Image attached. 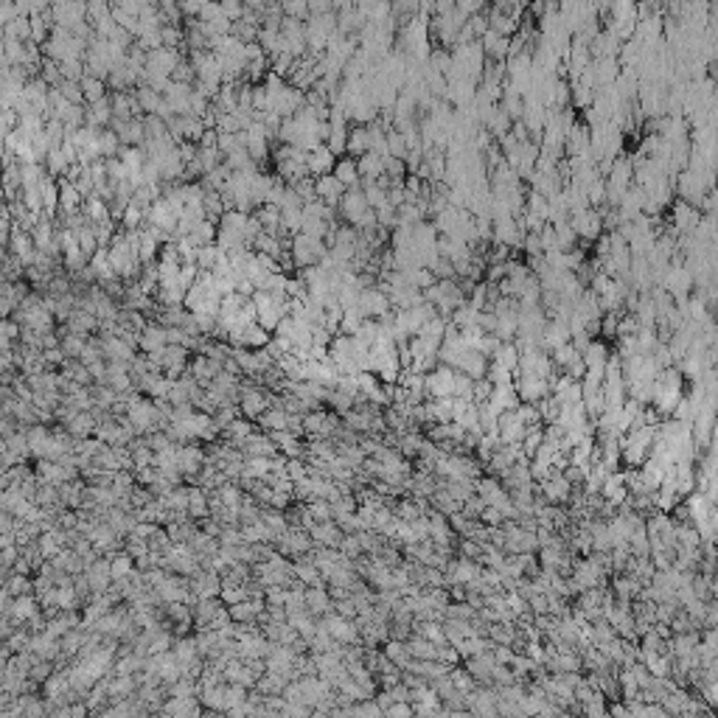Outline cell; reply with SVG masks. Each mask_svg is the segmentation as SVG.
I'll return each mask as SVG.
<instances>
[{
  "label": "cell",
  "instance_id": "1",
  "mask_svg": "<svg viewBox=\"0 0 718 718\" xmlns=\"http://www.w3.org/2000/svg\"><path fill=\"white\" fill-rule=\"evenodd\" d=\"M325 241L317 238V236H309V233H294L292 238V264L294 266H311L317 264L323 255H325Z\"/></svg>",
  "mask_w": 718,
  "mask_h": 718
},
{
  "label": "cell",
  "instance_id": "2",
  "mask_svg": "<svg viewBox=\"0 0 718 718\" xmlns=\"http://www.w3.org/2000/svg\"><path fill=\"white\" fill-rule=\"evenodd\" d=\"M454 367L449 365H435L432 370L424 373V395L429 398H443V395H452L454 393Z\"/></svg>",
  "mask_w": 718,
  "mask_h": 718
},
{
  "label": "cell",
  "instance_id": "3",
  "mask_svg": "<svg viewBox=\"0 0 718 718\" xmlns=\"http://www.w3.org/2000/svg\"><path fill=\"white\" fill-rule=\"evenodd\" d=\"M538 491H541V499H544L547 505H567V499H569V494H572V485H569V480L564 477V471L553 466V468H550V477L538 482Z\"/></svg>",
  "mask_w": 718,
  "mask_h": 718
},
{
  "label": "cell",
  "instance_id": "4",
  "mask_svg": "<svg viewBox=\"0 0 718 718\" xmlns=\"http://www.w3.org/2000/svg\"><path fill=\"white\" fill-rule=\"evenodd\" d=\"M356 309L362 317H373L379 320L381 314H387L393 306H390V297L379 289V286H365L359 289V300H356Z\"/></svg>",
  "mask_w": 718,
  "mask_h": 718
},
{
  "label": "cell",
  "instance_id": "5",
  "mask_svg": "<svg viewBox=\"0 0 718 718\" xmlns=\"http://www.w3.org/2000/svg\"><path fill=\"white\" fill-rule=\"evenodd\" d=\"M474 494L485 502V505H494V508H499V505H505L508 499H510V494L505 491V485L499 482V477H477L474 480Z\"/></svg>",
  "mask_w": 718,
  "mask_h": 718
},
{
  "label": "cell",
  "instance_id": "6",
  "mask_svg": "<svg viewBox=\"0 0 718 718\" xmlns=\"http://www.w3.org/2000/svg\"><path fill=\"white\" fill-rule=\"evenodd\" d=\"M342 194H345V185H342L334 174H323V177L314 180V196H317L323 205L337 208L339 199H342Z\"/></svg>",
  "mask_w": 718,
  "mask_h": 718
},
{
  "label": "cell",
  "instance_id": "7",
  "mask_svg": "<svg viewBox=\"0 0 718 718\" xmlns=\"http://www.w3.org/2000/svg\"><path fill=\"white\" fill-rule=\"evenodd\" d=\"M339 210H342V216L348 219V224H356V219H359L365 210H370V205H367V199H365V194H362V185H359V188H345V194H342V199H339Z\"/></svg>",
  "mask_w": 718,
  "mask_h": 718
},
{
  "label": "cell",
  "instance_id": "8",
  "mask_svg": "<svg viewBox=\"0 0 718 718\" xmlns=\"http://www.w3.org/2000/svg\"><path fill=\"white\" fill-rule=\"evenodd\" d=\"M238 407H241L244 418H258L269 407V395L258 387H241L238 390Z\"/></svg>",
  "mask_w": 718,
  "mask_h": 718
},
{
  "label": "cell",
  "instance_id": "9",
  "mask_svg": "<svg viewBox=\"0 0 718 718\" xmlns=\"http://www.w3.org/2000/svg\"><path fill=\"white\" fill-rule=\"evenodd\" d=\"M485 367H488V356H482L480 351L474 348H466L457 359H454V370L471 376V379H482L485 376Z\"/></svg>",
  "mask_w": 718,
  "mask_h": 718
},
{
  "label": "cell",
  "instance_id": "10",
  "mask_svg": "<svg viewBox=\"0 0 718 718\" xmlns=\"http://www.w3.org/2000/svg\"><path fill=\"white\" fill-rule=\"evenodd\" d=\"M264 606H266V603L255 595V597H244V600H238V603L227 606V614H230V620H233V623H255V620L261 617Z\"/></svg>",
  "mask_w": 718,
  "mask_h": 718
},
{
  "label": "cell",
  "instance_id": "11",
  "mask_svg": "<svg viewBox=\"0 0 718 718\" xmlns=\"http://www.w3.org/2000/svg\"><path fill=\"white\" fill-rule=\"evenodd\" d=\"M334 163H337V157L328 151L325 143H320V146H314L311 151H306V171H309V174H317V177L331 174V171H334Z\"/></svg>",
  "mask_w": 718,
  "mask_h": 718
},
{
  "label": "cell",
  "instance_id": "12",
  "mask_svg": "<svg viewBox=\"0 0 718 718\" xmlns=\"http://www.w3.org/2000/svg\"><path fill=\"white\" fill-rule=\"evenodd\" d=\"M177 460H180V471H182V474L196 477L199 468L205 466V452H202L199 446H194V440H191V443H182V446L177 449Z\"/></svg>",
  "mask_w": 718,
  "mask_h": 718
},
{
  "label": "cell",
  "instance_id": "13",
  "mask_svg": "<svg viewBox=\"0 0 718 718\" xmlns=\"http://www.w3.org/2000/svg\"><path fill=\"white\" fill-rule=\"evenodd\" d=\"M28 653H34L36 659H48V662H53L56 656H59V642H56V637H50L48 631H36L34 637H28Z\"/></svg>",
  "mask_w": 718,
  "mask_h": 718
},
{
  "label": "cell",
  "instance_id": "14",
  "mask_svg": "<svg viewBox=\"0 0 718 718\" xmlns=\"http://www.w3.org/2000/svg\"><path fill=\"white\" fill-rule=\"evenodd\" d=\"M238 446H241V452H244L247 457H272V454H278L272 438H269V435H258V432L247 435Z\"/></svg>",
  "mask_w": 718,
  "mask_h": 718
},
{
  "label": "cell",
  "instance_id": "15",
  "mask_svg": "<svg viewBox=\"0 0 718 718\" xmlns=\"http://www.w3.org/2000/svg\"><path fill=\"white\" fill-rule=\"evenodd\" d=\"M36 611H39V606H36V597H34L31 592L11 597V606H8V617L14 620V625H20V623H28V620H31Z\"/></svg>",
  "mask_w": 718,
  "mask_h": 718
},
{
  "label": "cell",
  "instance_id": "16",
  "mask_svg": "<svg viewBox=\"0 0 718 718\" xmlns=\"http://www.w3.org/2000/svg\"><path fill=\"white\" fill-rule=\"evenodd\" d=\"M168 342H165V325H143L137 331V348H143L146 353H154V351H163Z\"/></svg>",
  "mask_w": 718,
  "mask_h": 718
},
{
  "label": "cell",
  "instance_id": "17",
  "mask_svg": "<svg viewBox=\"0 0 718 718\" xmlns=\"http://www.w3.org/2000/svg\"><path fill=\"white\" fill-rule=\"evenodd\" d=\"M95 424H98V421H95V415H93L90 409H79L70 421H65V429H67L70 438L81 440V438H90V435H93Z\"/></svg>",
  "mask_w": 718,
  "mask_h": 718
},
{
  "label": "cell",
  "instance_id": "18",
  "mask_svg": "<svg viewBox=\"0 0 718 718\" xmlns=\"http://www.w3.org/2000/svg\"><path fill=\"white\" fill-rule=\"evenodd\" d=\"M356 168H359V180H379L384 174V154L376 151H365L356 157Z\"/></svg>",
  "mask_w": 718,
  "mask_h": 718
},
{
  "label": "cell",
  "instance_id": "19",
  "mask_svg": "<svg viewBox=\"0 0 718 718\" xmlns=\"http://www.w3.org/2000/svg\"><path fill=\"white\" fill-rule=\"evenodd\" d=\"M345 188H359L362 180H359V168H356V157H339L334 163V171H331Z\"/></svg>",
  "mask_w": 718,
  "mask_h": 718
},
{
  "label": "cell",
  "instance_id": "20",
  "mask_svg": "<svg viewBox=\"0 0 718 718\" xmlns=\"http://www.w3.org/2000/svg\"><path fill=\"white\" fill-rule=\"evenodd\" d=\"M303 597H306V609H309L314 617H323L325 611H331V595H328L325 586H309V589L303 592Z\"/></svg>",
  "mask_w": 718,
  "mask_h": 718
},
{
  "label": "cell",
  "instance_id": "21",
  "mask_svg": "<svg viewBox=\"0 0 718 718\" xmlns=\"http://www.w3.org/2000/svg\"><path fill=\"white\" fill-rule=\"evenodd\" d=\"M199 701L196 696H171L165 704H163V712L168 715H199Z\"/></svg>",
  "mask_w": 718,
  "mask_h": 718
},
{
  "label": "cell",
  "instance_id": "22",
  "mask_svg": "<svg viewBox=\"0 0 718 718\" xmlns=\"http://www.w3.org/2000/svg\"><path fill=\"white\" fill-rule=\"evenodd\" d=\"M292 575H294L300 583H306V586H325V581H323L320 569H317V567H314V561H309V558H303V561L292 564Z\"/></svg>",
  "mask_w": 718,
  "mask_h": 718
},
{
  "label": "cell",
  "instance_id": "23",
  "mask_svg": "<svg viewBox=\"0 0 718 718\" xmlns=\"http://www.w3.org/2000/svg\"><path fill=\"white\" fill-rule=\"evenodd\" d=\"M581 356H583V365H586V367H600V370H603V367H606V359H609V345H606V339H592Z\"/></svg>",
  "mask_w": 718,
  "mask_h": 718
},
{
  "label": "cell",
  "instance_id": "24",
  "mask_svg": "<svg viewBox=\"0 0 718 718\" xmlns=\"http://www.w3.org/2000/svg\"><path fill=\"white\" fill-rule=\"evenodd\" d=\"M42 690H45V696L53 698V701L70 698V696H67V693H70V679H67V673H50V676L42 682Z\"/></svg>",
  "mask_w": 718,
  "mask_h": 718
},
{
  "label": "cell",
  "instance_id": "25",
  "mask_svg": "<svg viewBox=\"0 0 718 718\" xmlns=\"http://www.w3.org/2000/svg\"><path fill=\"white\" fill-rule=\"evenodd\" d=\"M345 151H348L351 157H359V154L370 151V146H367V126H365V123H359V126H353V129H348Z\"/></svg>",
  "mask_w": 718,
  "mask_h": 718
},
{
  "label": "cell",
  "instance_id": "26",
  "mask_svg": "<svg viewBox=\"0 0 718 718\" xmlns=\"http://www.w3.org/2000/svg\"><path fill=\"white\" fill-rule=\"evenodd\" d=\"M261 426L266 432H275V429H289V412L283 407H266L261 415H258Z\"/></svg>",
  "mask_w": 718,
  "mask_h": 718
},
{
  "label": "cell",
  "instance_id": "27",
  "mask_svg": "<svg viewBox=\"0 0 718 718\" xmlns=\"http://www.w3.org/2000/svg\"><path fill=\"white\" fill-rule=\"evenodd\" d=\"M390 662H395L401 670L412 662V656H409V648H407V639H384V651H381Z\"/></svg>",
  "mask_w": 718,
  "mask_h": 718
},
{
  "label": "cell",
  "instance_id": "28",
  "mask_svg": "<svg viewBox=\"0 0 718 718\" xmlns=\"http://www.w3.org/2000/svg\"><path fill=\"white\" fill-rule=\"evenodd\" d=\"M491 362H499L502 367H508V370L516 373V367H519V348L513 345V339H510V342H499L496 351L491 353Z\"/></svg>",
  "mask_w": 718,
  "mask_h": 718
},
{
  "label": "cell",
  "instance_id": "29",
  "mask_svg": "<svg viewBox=\"0 0 718 718\" xmlns=\"http://www.w3.org/2000/svg\"><path fill=\"white\" fill-rule=\"evenodd\" d=\"M76 625H79V620H76L70 611H65V609H62V614H56V617L50 614V617L45 620V631H48L50 637H65V634H67L70 628H76Z\"/></svg>",
  "mask_w": 718,
  "mask_h": 718
},
{
  "label": "cell",
  "instance_id": "30",
  "mask_svg": "<svg viewBox=\"0 0 718 718\" xmlns=\"http://www.w3.org/2000/svg\"><path fill=\"white\" fill-rule=\"evenodd\" d=\"M488 28L496 31V34H502V36H513V31L519 28V22H516V17H510V14L499 11V8H494V11L488 14Z\"/></svg>",
  "mask_w": 718,
  "mask_h": 718
},
{
  "label": "cell",
  "instance_id": "31",
  "mask_svg": "<svg viewBox=\"0 0 718 718\" xmlns=\"http://www.w3.org/2000/svg\"><path fill=\"white\" fill-rule=\"evenodd\" d=\"M194 519H208L210 508H208V494L205 488H188V508H185Z\"/></svg>",
  "mask_w": 718,
  "mask_h": 718
},
{
  "label": "cell",
  "instance_id": "32",
  "mask_svg": "<svg viewBox=\"0 0 718 718\" xmlns=\"http://www.w3.org/2000/svg\"><path fill=\"white\" fill-rule=\"evenodd\" d=\"M639 589H642V583L634 578V575H620V578H614V583H611V592H614V597H623V600H634L637 595H639Z\"/></svg>",
  "mask_w": 718,
  "mask_h": 718
},
{
  "label": "cell",
  "instance_id": "33",
  "mask_svg": "<svg viewBox=\"0 0 718 718\" xmlns=\"http://www.w3.org/2000/svg\"><path fill=\"white\" fill-rule=\"evenodd\" d=\"M222 432H224V438H227L230 443H236V446H238V443H241L247 435H252L255 429H252L250 418H233V421H230V424H227Z\"/></svg>",
  "mask_w": 718,
  "mask_h": 718
},
{
  "label": "cell",
  "instance_id": "34",
  "mask_svg": "<svg viewBox=\"0 0 718 718\" xmlns=\"http://www.w3.org/2000/svg\"><path fill=\"white\" fill-rule=\"evenodd\" d=\"M163 499V505H165V510L168 513H182L185 508H188V488H171L168 494H163L160 496Z\"/></svg>",
  "mask_w": 718,
  "mask_h": 718
},
{
  "label": "cell",
  "instance_id": "35",
  "mask_svg": "<svg viewBox=\"0 0 718 718\" xmlns=\"http://www.w3.org/2000/svg\"><path fill=\"white\" fill-rule=\"evenodd\" d=\"M25 438H28V452L36 457V454H39V449L45 446V440L50 438V429H45L42 424H31V429L25 432Z\"/></svg>",
  "mask_w": 718,
  "mask_h": 718
},
{
  "label": "cell",
  "instance_id": "36",
  "mask_svg": "<svg viewBox=\"0 0 718 718\" xmlns=\"http://www.w3.org/2000/svg\"><path fill=\"white\" fill-rule=\"evenodd\" d=\"M132 569H135V564H132V555H129V553H118V555L109 558V575H112V581L126 578Z\"/></svg>",
  "mask_w": 718,
  "mask_h": 718
},
{
  "label": "cell",
  "instance_id": "37",
  "mask_svg": "<svg viewBox=\"0 0 718 718\" xmlns=\"http://www.w3.org/2000/svg\"><path fill=\"white\" fill-rule=\"evenodd\" d=\"M449 679H452V684H454V690H463V693H468L471 687H474V676L468 673V670H463V668H449Z\"/></svg>",
  "mask_w": 718,
  "mask_h": 718
},
{
  "label": "cell",
  "instance_id": "38",
  "mask_svg": "<svg viewBox=\"0 0 718 718\" xmlns=\"http://www.w3.org/2000/svg\"><path fill=\"white\" fill-rule=\"evenodd\" d=\"M6 589H8V595H11V597H17V595L31 592V581H28L22 572H14V575L6 581Z\"/></svg>",
  "mask_w": 718,
  "mask_h": 718
},
{
  "label": "cell",
  "instance_id": "39",
  "mask_svg": "<svg viewBox=\"0 0 718 718\" xmlns=\"http://www.w3.org/2000/svg\"><path fill=\"white\" fill-rule=\"evenodd\" d=\"M471 387H474V379L457 370V373H454V393H452V395H457V398H471Z\"/></svg>",
  "mask_w": 718,
  "mask_h": 718
},
{
  "label": "cell",
  "instance_id": "40",
  "mask_svg": "<svg viewBox=\"0 0 718 718\" xmlns=\"http://www.w3.org/2000/svg\"><path fill=\"white\" fill-rule=\"evenodd\" d=\"M572 550H575V553H583V555L592 553V533H589L586 527H581V530L572 536Z\"/></svg>",
  "mask_w": 718,
  "mask_h": 718
},
{
  "label": "cell",
  "instance_id": "41",
  "mask_svg": "<svg viewBox=\"0 0 718 718\" xmlns=\"http://www.w3.org/2000/svg\"><path fill=\"white\" fill-rule=\"evenodd\" d=\"M395 516H398V519H404V522H412L415 516H421V508H418V502H412V499H404V502H398V508H395Z\"/></svg>",
  "mask_w": 718,
  "mask_h": 718
},
{
  "label": "cell",
  "instance_id": "42",
  "mask_svg": "<svg viewBox=\"0 0 718 718\" xmlns=\"http://www.w3.org/2000/svg\"><path fill=\"white\" fill-rule=\"evenodd\" d=\"M137 104L146 107V109H157V107H160V95L151 93V90H140V101H137Z\"/></svg>",
  "mask_w": 718,
  "mask_h": 718
},
{
  "label": "cell",
  "instance_id": "43",
  "mask_svg": "<svg viewBox=\"0 0 718 718\" xmlns=\"http://www.w3.org/2000/svg\"><path fill=\"white\" fill-rule=\"evenodd\" d=\"M76 199H79V191H76L73 185L62 188V205H65L67 210H73V208H76Z\"/></svg>",
  "mask_w": 718,
  "mask_h": 718
},
{
  "label": "cell",
  "instance_id": "44",
  "mask_svg": "<svg viewBox=\"0 0 718 718\" xmlns=\"http://www.w3.org/2000/svg\"><path fill=\"white\" fill-rule=\"evenodd\" d=\"M84 95L90 98V101H98V98H104V93H101V84L93 79V81H84Z\"/></svg>",
  "mask_w": 718,
  "mask_h": 718
},
{
  "label": "cell",
  "instance_id": "45",
  "mask_svg": "<svg viewBox=\"0 0 718 718\" xmlns=\"http://www.w3.org/2000/svg\"><path fill=\"white\" fill-rule=\"evenodd\" d=\"M14 527H17V524H14V519H11V513H8V510H3V508H0V533H14Z\"/></svg>",
  "mask_w": 718,
  "mask_h": 718
},
{
  "label": "cell",
  "instance_id": "46",
  "mask_svg": "<svg viewBox=\"0 0 718 718\" xmlns=\"http://www.w3.org/2000/svg\"><path fill=\"white\" fill-rule=\"evenodd\" d=\"M8 606H11V595H8L6 586H0V617L8 614Z\"/></svg>",
  "mask_w": 718,
  "mask_h": 718
},
{
  "label": "cell",
  "instance_id": "47",
  "mask_svg": "<svg viewBox=\"0 0 718 718\" xmlns=\"http://www.w3.org/2000/svg\"><path fill=\"white\" fill-rule=\"evenodd\" d=\"M76 522H79V516H76L73 510H67V513L59 516V527H65V530H67V527H76Z\"/></svg>",
  "mask_w": 718,
  "mask_h": 718
},
{
  "label": "cell",
  "instance_id": "48",
  "mask_svg": "<svg viewBox=\"0 0 718 718\" xmlns=\"http://www.w3.org/2000/svg\"><path fill=\"white\" fill-rule=\"evenodd\" d=\"M606 712H614V715H628V710H625V704H611Z\"/></svg>",
  "mask_w": 718,
  "mask_h": 718
},
{
  "label": "cell",
  "instance_id": "49",
  "mask_svg": "<svg viewBox=\"0 0 718 718\" xmlns=\"http://www.w3.org/2000/svg\"><path fill=\"white\" fill-rule=\"evenodd\" d=\"M8 365H11L8 353H0V373H6V370H8Z\"/></svg>",
  "mask_w": 718,
  "mask_h": 718
},
{
  "label": "cell",
  "instance_id": "50",
  "mask_svg": "<svg viewBox=\"0 0 718 718\" xmlns=\"http://www.w3.org/2000/svg\"><path fill=\"white\" fill-rule=\"evenodd\" d=\"M8 485V474H6V468H0V491Z\"/></svg>",
  "mask_w": 718,
  "mask_h": 718
}]
</instances>
